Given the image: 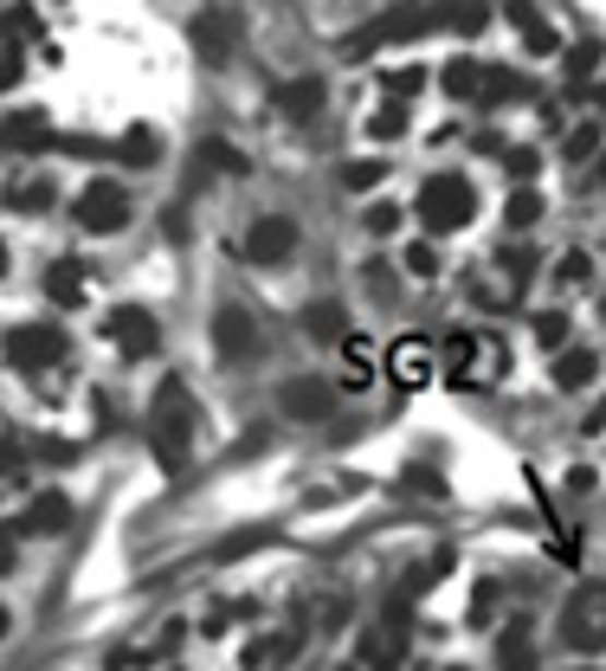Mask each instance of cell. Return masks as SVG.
Listing matches in <instances>:
<instances>
[{"label": "cell", "instance_id": "1", "mask_svg": "<svg viewBox=\"0 0 606 671\" xmlns=\"http://www.w3.org/2000/svg\"><path fill=\"white\" fill-rule=\"evenodd\" d=\"M188 439H194V401H188V381L168 375L162 395H155V407H148V446H155L162 466L175 471L188 459Z\"/></svg>", "mask_w": 606, "mask_h": 671}, {"label": "cell", "instance_id": "2", "mask_svg": "<svg viewBox=\"0 0 606 671\" xmlns=\"http://www.w3.org/2000/svg\"><path fill=\"white\" fill-rule=\"evenodd\" d=\"M561 646H574V652H606V588L601 581H587V588L568 595V607H561Z\"/></svg>", "mask_w": 606, "mask_h": 671}, {"label": "cell", "instance_id": "3", "mask_svg": "<svg viewBox=\"0 0 606 671\" xmlns=\"http://www.w3.org/2000/svg\"><path fill=\"white\" fill-rule=\"evenodd\" d=\"M123 220H130V188L123 181H91L78 195V226L84 233H123Z\"/></svg>", "mask_w": 606, "mask_h": 671}, {"label": "cell", "instance_id": "4", "mask_svg": "<svg viewBox=\"0 0 606 671\" xmlns=\"http://www.w3.org/2000/svg\"><path fill=\"white\" fill-rule=\"evenodd\" d=\"M59 355H66V336L52 330V323H13V330H7V368H20V375L46 368V362H59Z\"/></svg>", "mask_w": 606, "mask_h": 671}, {"label": "cell", "instance_id": "5", "mask_svg": "<svg viewBox=\"0 0 606 671\" xmlns=\"http://www.w3.org/2000/svg\"><path fill=\"white\" fill-rule=\"evenodd\" d=\"M290 252H297V220L290 213H265V220L246 226V259L252 266H284Z\"/></svg>", "mask_w": 606, "mask_h": 671}, {"label": "cell", "instance_id": "6", "mask_svg": "<svg viewBox=\"0 0 606 671\" xmlns=\"http://www.w3.org/2000/svg\"><path fill=\"white\" fill-rule=\"evenodd\" d=\"M213 349H219L226 362H239V355H252V349H259V323H252V310H239V304H226V310L213 317Z\"/></svg>", "mask_w": 606, "mask_h": 671}, {"label": "cell", "instance_id": "7", "mask_svg": "<svg viewBox=\"0 0 606 671\" xmlns=\"http://www.w3.org/2000/svg\"><path fill=\"white\" fill-rule=\"evenodd\" d=\"M419 207H426V226H432V233H445V226H459V220H465V207H472V195H465L459 181L432 175V181H426V195H419Z\"/></svg>", "mask_w": 606, "mask_h": 671}, {"label": "cell", "instance_id": "8", "mask_svg": "<svg viewBox=\"0 0 606 671\" xmlns=\"http://www.w3.org/2000/svg\"><path fill=\"white\" fill-rule=\"evenodd\" d=\"M104 330L117 336V349H123V355H148V349H155V342H162V330H155V317H148V310H117V317H110V323H104Z\"/></svg>", "mask_w": 606, "mask_h": 671}, {"label": "cell", "instance_id": "9", "mask_svg": "<svg viewBox=\"0 0 606 671\" xmlns=\"http://www.w3.org/2000/svg\"><path fill=\"white\" fill-rule=\"evenodd\" d=\"M66 523H71V497L66 491H39V497L26 504V517H20L26 537H59Z\"/></svg>", "mask_w": 606, "mask_h": 671}, {"label": "cell", "instance_id": "10", "mask_svg": "<svg viewBox=\"0 0 606 671\" xmlns=\"http://www.w3.org/2000/svg\"><path fill=\"white\" fill-rule=\"evenodd\" d=\"M233 39H239V20H233V13H201V20H194V46H201L206 66H219V59L233 52Z\"/></svg>", "mask_w": 606, "mask_h": 671}, {"label": "cell", "instance_id": "11", "mask_svg": "<svg viewBox=\"0 0 606 671\" xmlns=\"http://www.w3.org/2000/svg\"><path fill=\"white\" fill-rule=\"evenodd\" d=\"M46 297L52 304H84L91 297V271L78 266V259H59V266L46 271Z\"/></svg>", "mask_w": 606, "mask_h": 671}, {"label": "cell", "instance_id": "12", "mask_svg": "<svg viewBox=\"0 0 606 671\" xmlns=\"http://www.w3.org/2000/svg\"><path fill=\"white\" fill-rule=\"evenodd\" d=\"M330 407H336V395L323 381H290L284 388V413H297V420H330Z\"/></svg>", "mask_w": 606, "mask_h": 671}, {"label": "cell", "instance_id": "13", "mask_svg": "<svg viewBox=\"0 0 606 671\" xmlns=\"http://www.w3.org/2000/svg\"><path fill=\"white\" fill-rule=\"evenodd\" d=\"M426 362H432V355H426L419 342H401V349L388 355V368H394V381H406V388H419V381H426Z\"/></svg>", "mask_w": 606, "mask_h": 671}, {"label": "cell", "instance_id": "14", "mask_svg": "<svg viewBox=\"0 0 606 671\" xmlns=\"http://www.w3.org/2000/svg\"><path fill=\"white\" fill-rule=\"evenodd\" d=\"M317 97H323V91H317L310 78H304V84H290V91H277V104H284V117H317Z\"/></svg>", "mask_w": 606, "mask_h": 671}, {"label": "cell", "instance_id": "15", "mask_svg": "<svg viewBox=\"0 0 606 671\" xmlns=\"http://www.w3.org/2000/svg\"><path fill=\"white\" fill-rule=\"evenodd\" d=\"M0 136H7V142H46V117H33V110H26V117H7Z\"/></svg>", "mask_w": 606, "mask_h": 671}, {"label": "cell", "instance_id": "16", "mask_svg": "<svg viewBox=\"0 0 606 671\" xmlns=\"http://www.w3.org/2000/svg\"><path fill=\"white\" fill-rule=\"evenodd\" d=\"M20 466H26V439L0 426V478H13V471H20Z\"/></svg>", "mask_w": 606, "mask_h": 671}, {"label": "cell", "instance_id": "17", "mask_svg": "<svg viewBox=\"0 0 606 671\" xmlns=\"http://www.w3.org/2000/svg\"><path fill=\"white\" fill-rule=\"evenodd\" d=\"M13 207H52V181H20V188H13Z\"/></svg>", "mask_w": 606, "mask_h": 671}, {"label": "cell", "instance_id": "18", "mask_svg": "<svg viewBox=\"0 0 606 671\" xmlns=\"http://www.w3.org/2000/svg\"><path fill=\"white\" fill-rule=\"evenodd\" d=\"M587 375H594V362H587V355H568V362H561V388H581Z\"/></svg>", "mask_w": 606, "mask_h": 671}, {"label": "cell", "instance_id": "19", "mask_svg": "<svg viewBox=\"0 0 606 671\" xmlns=\"http://www.w3.org/2000/svg\"><path fill=\"white\" fill-rule=\"evenodd\" d=\"M310 330H317V336H336L342 330V310H336V304H317V310H310Z\"/></svg>", "mask_w": 606, "mask_h": 671}, {"label": "cell", "instance_id": "20", "mask_svg": "<svg viewBox=\"0 0 606 671\" xmlns=\"http://www.w3.org/2000/svg\"><path fill=\"white\" fill-rule=\"evenodd\" d=\"M123 155H130V162H148V155H155V136H148V130H130V136H123Z\"/></svg>", "mask_w": 606, "mask_h": 671}, {"label": "cell", "instance_id": "21", "mask_svg": "<svg viewBox=\"0 0 606 671\" xmlns=\"http://www.w3.org/2000/svg\"><path fill=\"white\" fill-rule=\"evenodd\" d=\"M13 555H20V549H13V530H0V575H13Z\"/></svg>", "mask_w": 606, "mask_h": 671}, {"label": "cell", "instance_id": "22", "mask_svg": "<svg viewBox=\"0 0 606 671\" xmlns=\"http://www.w3.org/2000/svg\"><path fill=\"white\" fill-rule=\"evenodd\" d=\"M536 330H542V342H561V336H568V323H561V317H542Z\"/></svg>", "mask_w": 606, "mask_h": 671}, {"label": "cell", "instance_id": "23", "mask_svg": "<svg viewBox=\"0 0 606 671\" xmlns=\"http://www.w3.org/2000/svg\"><path fill=\"white\" fill-rule=\"evenodd\" d=\"M7 84H20V59H13V52L0 59V91H7Z\"/></svg>", "mask_w": 606, "mask_h": 671}, {"label": "cell", "instance_id": "24", "mask_svg": "<svg viewBox=\"0 0 606 671\" xmlns=\"http://www.w3.org/2000/svg\"><path fill=\"white\" fill-rule=\"evenodd\" d=\"M7 633H13V613H7V607H0V639H7Z\"/></svg>", "mask_w": 606, "mask_h": 671}, {"label": "cell", "instance_id": "25", "mask_svg": "<svg viewBox=\"0 0 606 671\" xmlns=\"http://www.w3.org/2000/svg\"><path fill=\"white\" fill-rule=\"evenodd\" d=\"M0 271H7V239H0Z\"/></svg>", "mask_w": 606, "mask_h": 671}, {"label": "cell", "instance_id": "26", "mask_svg": "<svg viewBox=\"0 0 606 671\" xmlns=\"http://www.w3.org/2000/svg\"><path fill=\"white\" fill-rule=\"evenodd\" d=\"M581 671H594V666H581Z\"/></svg>", "mask_w": 606, "mask_h": 671}]
</instances>
